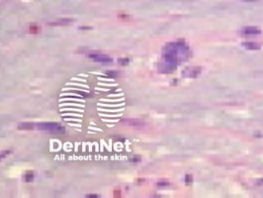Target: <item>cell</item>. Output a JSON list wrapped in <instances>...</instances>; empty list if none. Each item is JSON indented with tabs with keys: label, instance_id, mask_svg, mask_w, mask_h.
I'll use <instances>...</instances> for the list:
<instances>
[{
	"label": "cell",
	"instance_id": "cell-1",
	"mask_svg": "<svg viewBox=\"0 0 263 198\" xmlns=\"http://www.w3.org/2000/svg\"><path fill=\"white\" fill-rule=\"evenodd\" d=\"M36 127L41 131L53 134H63L65 132L64 127L56 122H41L36 125Z\"/></svg>",
	"mask_w": 263,
	"mask_h": 198
},
{
	"label": "cell",
	"instance_id": "cell-2",
	"mask_svg": "<svg viewBox=\"0 0 263 198\" xmlns=\"http://www.w3.org/2000/svg\"><path fill=\"white\" fill-rule=\"evenodd\" d=\"M243 34L244 35H258L261 33V30H259L256 26H245L242 30Z\"/></svg>",
	"mask_w": 263,
	"mask_h": 198
},
{
	"label": "cell",
	"instance_id": "cell-3",
	"mask_svg": "<svg viewBox=\"0 0 263 198\" xmlns=\"http://www.w3.org/2000/svg\"><path fill=\"white\" fill-rule=\"evenodd\" d=\"M90 57L94 59V60L95 61H99V62H103V63H108V62H111L112 60L110 58H109L108 56H105V55H90Z\"/></svg>",
	"mask_w": 263,
	"mask_h": 198
},
{
	"label": "cell",
	"instance_id": "cell-4",
	"mask_svg": "<svg viewBox=\"0 0 263 198\" xmlns=\"http://www.w3.org/2000/svg\"><path fill=\"white\" fill-rule=\"evenodd\" d=\"M35 128V124L31 122H23L18 125V129L20 130H32Z\"/></svg>",
	"mask_w": 263,
	"mask_h": 198
},
{
	"label": "cell",
	"instance_id": "cell-5",
	"mask_svg": "<svg viewBox=\"0 0 263 198\" xmlns=\"http://www.w3.org/2000/svg\"><path fill=\"white\" fill-rule=\"evenodd\" d=\"M243 45L244 47L249 49V50H258L260 48V45L258 44L254 43V42H245Z\"/></svg>",
	"mask_w": 263,
	"mask_h": 198
},
{
	"label": "cell",
	"instance_id": "cell-6",
	"mask_svg": "<svg viewBox=\"0 0 263 198\" xmlns=\"http://www.w3.org/2000/svg\"><path fill=\"white\" fill-rule=\"evenodd\" d=\"M25 179H26V182H31L33 181L34 179V173L31 171H29L26 173V176H25Z\"/></svg>",
	"mask_w": 263,
	"mask_h": 198
},
{
	"label": "cell",
	"instance_id": "cell-7",
	"mask_svg": "<svg viewBox=\"0 0 263 198\" xmlns=\"http://www.w3.org/2000/svg\"><path fill=\"white\" fill-rule=\"evenodd\" d=\"M10 153V151L9 150H7V151H3V152H2V155H1V156H2V158H4V155L5 154H8Z\"/></svg>",
	"mask_w": 263,
	"mask_h": 198
},
{
	"label": "cell",
	"instance_id": "cell-8",
	"mask_svg": "<svg viewBox=\"0 0 263 198\" xmlns=\"http://www.w3.org/2000/svg\"><path fill=\"white\" fill-rule=\"evenodd\" d=\"M88 196H90V197H91V196H96V195H88Z\"/></svg>",
	"mask_w": 263,
	"mask_h": 198
},
{
	"label": "cell",
	"instance_id": "cell-9",
	"mask_svg": "<svg viewBox=\"0 0 263 198\" xmlns=\"http://www.w3.org/2000/svg\"><path fill=\"white\" fill-rule=\"evenodd\" d=\"M244 1H248V2H252V1H255V0H244Z\"/></svg>",
	"mask_w": 263,
	"mask_h": 198
}]
</instances>
